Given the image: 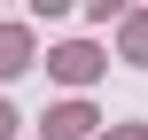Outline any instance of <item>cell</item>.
<instances>
[{"label":"cell","mask_w":148,"mask_h":140,"mask_svg":"<svg viewBox=\"0 0 148 140\" xmlns=\"http://www.w3.org/2000/svg\"><path fill=\"white\" fill-rule=\"evenodd\" d=\"M0 140H8V109H0Z\"/></svg>","instance_id":"obj_1"}]
</instances>
